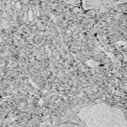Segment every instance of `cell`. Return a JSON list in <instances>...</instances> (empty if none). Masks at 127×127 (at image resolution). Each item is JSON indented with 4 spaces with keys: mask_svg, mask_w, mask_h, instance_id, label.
Masks as SVG:
<instances>
[{
    "mask_svg": "<svg viewBox=\"0 0 127 127\" xmlns=\"http://www.w3.org/2000/svg\"><path fill=\"white\" fill-rule=\"evenodd\" d=\"M15 5H16V7L18 8H20V7H21V5H20V4L19 2H16L15 4Z\"/></svg>",
    "mask_w": 127,
    "mask_h": 127,
    "instance_id": "1",
    "label": "cell"
}]
</instances>
